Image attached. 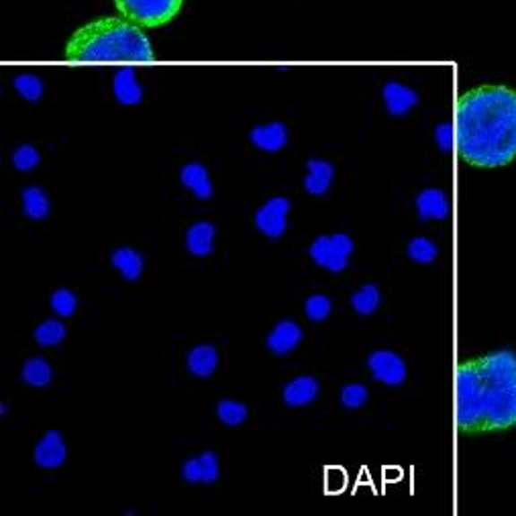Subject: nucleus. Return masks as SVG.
Masks as SVG:
<instances>
[{
	"label": "nucleus",
	"instance_id": "f03ea898",
	"mask_svg": "<svg viewBox=\"0 0 516 516\" xmlns=\"http://www.w3.org/2000/svg\"><path fill=\"white\" fill-rule=\"evenodd\" d=\"M457 425L463 433L516 426V353L492 351L457 367Z\"/></svg>",
	"mask_w": 516,
	"mask_h": 516
},
{
	"label": "nucleus",
	"instance_id": "20e7f679",
	"mask_svg": "<svg viewBox=\"0 0 516 516\" xmlns=\"http://www.w3.org/2000/svg\"><path fill=\"white\" fill-rule=\"evenodd\" d=\"M115 4L133 23L159 27L178 14L182 0H115Z\"/></svg>",
	"mask_w": 516,
	"mask_h": 516
},
{
	"label": "nucleus",
	"instance_id": "bb28decb",
	"mask_svg": "<svg viewBox=\"0 0 516 516\" xmlns=\"http://www.w3.org/2000/svg\"><path fill=\"white\" fill-rule=\"evenodd\" d=\"M14 88H17V92L29 102H35L41 99L43 94V82L41 78H37L35 73H19L17 78H14Z\"/></svg>",
	"mask_w": 516,
	"mask_h": 516
},
{
	"label": "nucleus",
	"instance_id": "2f4dec72",
	"mask_svg": "<svg viewBox=\"0 0 516 516\" xmlns=\"http://www.w3.org/2000/svg\"><path fill=\"white\" fill-rule=\"evenodd\" d=\"M452 125H439L437 133H434V137H437V143L443 147V150H449L453 142V133H452Z\"/></svg>",
	"mask_w": 516,
	"mask_h": 516
},
{
	"label": "nucleus",
	"instance_id": "9b49d317",
	"mask_svg": "<svg viewBox=\"0 0 516 516\" xmlns=\"http://www.w3.org/2000/svg\"><path fill=\"white\" fill-rule=\"evenodd\" d=\"M319 392H321V384L313 378V375H298V378H294L292 382H288V384L284 386L282 398L288 407L298 408V407H306V404L314 402Z\"/></svg>",
	"mask_w": 516,
	"mask_h": 516
},
{
	"label": "nucleus",
	"instance_id": "cd10ccee",
	"mask_svg": "<svg viewBox=\"0 0 516 516\" xmlns=\"http://www.w3.org/2000/svg\"><path fill=\"white\" fill-rule=\"evenodd\" d=\"M439 255L437 245L426 237H415L408 243V257L417 263H431Z\"/></svg>",
	"mask_w": 516,
	"mask_h": 516
},
{
	"label": "nucleus",
	"instance_id": "4468645a",
	"mask_svg": "<svg viewBox=\"0 0 516 516\" xmlns=\"http://www.w3.org/2000/svg\"><path fill=\"white\" fill-rule=\"evenodd\" d=\"M186 367L196 378H211L219 367V351L212 345H196L188 351Z\"/></svg>",
	"mask_w": 516,
	"mask_h": 516
},
{
	"label": "nucleus",
	"instance_id": "f3484780",
	"mask_svg": "<svg viewBox=\"0 0 516 516\" xmlns=\"http://www.w3.org/2000/svg\"><path fill=\"white\" fill-rule=\"evenodd\" d=\"M113 92L121 105H139L143 99V88L137 82L135 72L131 68L119 70L113 80Z\"/></svg>",
	"mask_w": 516,
	"mask_h": 516
},
{
	"label": "nucleus",
	"instance_id": "393cba45",
	"mask_svg": "<svg viewBox=\"0 0 516 516\" xmlns=\"http://www.w3.org/2000/svg\"><path fill=\"white\" fill-rule=\"evenodd\" d=\"M217 417L227 426H239L245 423L247 418V407L239 400H220L217 404Z\"/></svg>",
	"mask_w": 516,
	"mask_h": 516
},
{
	"label": "nucleus",
	"instance_id": "0eeeda50",
	"mask_svg": "<svg viewBox=\"0 0 516 516\" xmlns=\"http://www.w3.org/2000/svg\"><path fill=\"white\" fill-rule=\"evenodd\" d=\"M367 367H370L374 378L386 386H400L402 382L407 380L404 359L394 351H374L372 356L367 357Z\"/></svg>",
	"mask_w": 516,
	"mask_h": 516
},
{
	"label": "nucleus",
	"instance_id": "b1692460",
	"mask_svg": "<svg viewBox=\"0 0 516 516\" xmlns=\"http://www.w3.org/2000/svg\"><path fill=\"white\" fill-rule=\"evenodd\" d=\"M380 300H382V297H380L378 286L366 284V286H361V288L351 297V306L357 314L367 316V314H374L375 311H378Z\"/></svg>",
	"mask_w": 516,
	"mask_h": 516
},
{
	"label": "nucleus",
	"instance_id": "423d86ee",
	"mask_svg": "<svg viewBox=\"0 0 516 516\" xmlns=\"http://www.w3.org/2000/svg\"><path fill=\"white\" fill-rule=\"evenodd\" d=\"M288 212H290V201L288 198L276 196L270 198L268 202L260 206L255 212V227L265 235V237L278 239L282 237L288 228Z\"/></svg>",
	"mask_w": 516,
	"mask_h": 516
},
{
	"label": "nucleus",
	"instance_id": "412c9836",
	"mask_svg": "<svg viewBox=\"0 0 516 516\" xmlns=\"http://www.w3.org/2000/svg\"><path fill=\"white\" fill-rule=\"evenodd\" d=\"M21 378H23L25 384L33 386V388H46V386H49L51 378H54V370H51L47 359L31 357L23 364Z\"/></svg>",
	"mask_w": 516,
	"mask_h": 516
},
{
	"label": "nucleus",
	"instance_id": "9d476101",
	"mask_svg": "<svg viewBox=\"0 0 516 516\" xmlns=\"http://www.w3.org/2000/svg\"><path fill=\"white\" fill-rule=\"evenodd\" d=\"M302 337H305V333H302L300 324L297 321L284 319L270 331L265 343H268V349L271 353H276V356H288L290 351L298 348Z\"/></svg>",
	"mask_w": 516,
	"mask_h": 516
},
{
	"label": "nucleus",
	"instance_id": "dca6fc26",
	"mask_svg": "<svg viewBox=\"0 0 516 516\" xmlns=\"http://www.w3.org/2000/svg\"><path fill=\"white\" fill-rule=\"evenodd\" d=\"M384 102L390 115L402 116L418 102V94L400 82H388L384 86Z\"/></svg>",
	"mask_w": 516,
	"mask_h": 516
},
{
	"label": "nucleus",
	"instance_id": "5701e85b",
	"mask_svg": "<svg viewBox=\"0 0 516 516\" xmlns=\"http://www.w3.org/2000/svg\"><path fill=\"white\" fill-rule=\"evenodd\" d=\"M65 324L60 319H47L43 321L39 327L35 329V343L41 345V348H56L65 339Z\"/></svg>",
	"mask_w": 516,
	"mask_h": 516
},
{
	"label": "nucleus",
	"instance_id": "f257e3e1",
	"mask_svg": "<svg viewBox=\"0 0 516 516\" xmlns=\"http://www.w3.org/2000/svg\"><path fill=\"white\" fill-rule=\"evenodd\" d=\"M457 150L463 161L500 168L516 159V92L506 86H480L457 105Z\"/></svg>",
	"mask_w": 516,
	"mask_h": 516
},
{
	"label": "nucleus",
	"instance_id": "a211bd4d",
	"mask_svg": "<svg viewBox=\"0 0 516 516\" xmlns=\"http://www.w3.org/2000/svg\"><path fill=\"white\" fill-rule=\"evenodd\" d=\"M180 180L184 186L188 190H193L196 194V198H201V201H209L211 194H212V184H211V176H209V169H206L202 164H188L182 168L180 172Z\"/></svg>",
	"mask_w": 516,
	"mask_h": 516
},
{
	"label": "nucleus",
	"instance_id": "7c9ffc66",
	"mask_svg": "<svg viewBox=\"0 0 516 516\" xmlns=\"http://www.w3.org/2000/svg\"><path fill=\"white\" fill-rule=\"evenodd\" d=\"M13 164L21 172H29L37 164H39V151L35 150L33 145H21L17 151L13 153Z\"/></svg>",
	"mask_w": 516,
	"mask_h": 516
},
{
	"label": "nucleus",
	"instance_id": "f8f14e48",
	"mask_svg": "<svg viewBox=\"0 0 516 516\" xmlns=\"http://www.w3.org/2000/svg\"><path fill=\"white\" fill-rule=\"evenodd\" d=\"M249 139L255 147H260L263 151H280L282 147L288 143V129L284 123H265L257 125L249 133Z\"/></svg>",
	"mask_w": 516,
	"mask_h": 516
},
{
	"label": "nucleus",
	"instance_id": "aec40b11",
	"mask_svg": "<svg viewBox=\"0 0 516 516\" xmlns=\"http://www.w3.org/2000/svg\"><path fill=\"white\" fill-rule=\"evenodd\" d=\"M333 180V166L322 159L308 161V176L305 178V188L314 196H321L329 190Z\"/></svg>",
	"mask_w": 516,
	"mask_h": 516
},
{
	"label": "nucleus",
	"instance_id": "7ed1b4c3",
	"mask_svg": "<svg viewBox=\"0 0 516 516\" xmlns=\"http://www.w3.org/2000/svg\"><path fill=\"white\" fill-rule=\"evenodd\" d=\"M65 56L72 62H151L153 49L137 25L121 19H100L70 37Z\"/></svg>",
	"mask_w": 516,
	"mask_h": 516
},
{
	"label": "nucleus",
	"instance_id": "ddd939ff",
	"mask_svg": "<svg viewBox=\"0 0 516 516\" xmlns=\"http://www.w3.org/2000/svg\"><path fill=\"white\" fill-rule=\"evenodd\" d=\"M215 225L209 220H198L186 231V249L196 257H206L215 249Z\"/></svg>",
	"mask_w": 516,
	"mask_h": 516
},
{
	"label": "nucleus",
	"instance_id": "6ab92c4d",
	"mask_svg": "<svg viewBox=\"0 0 516 516\" xmlns=\"http://www.w3.org/2000/svg\"><path fill=\"white\" fill-rule=\"evenodd\" d=\"M417 209L420 219H445L449 215V204L445 194L437 188H426L417 198Z\"/></svg>",
	"mask_w": 516,
	"mask_h": 516
},
{
	"label": "nucleus",
	"instance_id": "6e6552de",
	"mask_svg": "<svg viewBox=\"0 0 516 516\" xmlns=\"http://www.w3.org/2000/svg\"><path fill=\"white\" fill-rule=\"evenodd\" d=\"M220 476L219 457L215 452H204L190 457L182 466V477L188 484H215Z\"/></svg>",
	"mask_w": 516,
	"mask_h": 516
},
{
	"label": "nucleus",
	"instance_id": "4be33fe9",
	"mask_svg": "<svg viewBox=\"0 0 516 516\" xmlns=\"http://www.w3.org/2000/svg\"><path fill=\"white\" fill-rule=\"evenodd\" d=\"M23 212L33 220H43L49 215V198L41 188L29 186L23 190Z\"/></svg>",
	"mask_w": 516,
	"mask_h": 516
},
{
	"label": "nucleus",
	"instance_id": "1a4fd4ad",
	"mask_svg": "<svg viewBox=\"0 0 516 516\" xmlns=\"http://www.w3.org/2000/svg\"><path fill=\"white\" fill-rule=\"evenodd\" d=\"M35 463L43 469H56L64 466L68 449H65L64 437L60 431H47L35 445Z\"/></svg>",
	"mask_w": 516,
	"mask_h": 516
},
{
	"label": "nucleus",
	"instance_id": "2eb2a0df",
	"mask_svg": "<svg viewBox=\"0 0 516 516\" xmlns=\"http://www.w3.org/2000/svg\"><path fill=\"white\" fill-rule=\"evenodd\" d=\"M110 263L119 274L127 280V282H137L143 274L145 260L143 255L131 247H119L110 255Z\"/></svg>",
	"mask_w": 516,
	"mask_h": 516
},
{
	"label": "nucleus",
	"instance_id": "c85d7f7f",
	"mask_svg": "<svg viewBox=\"0 0 516 516\" xmlns=\"http://www.w3.org/2000/svg\"><path fill=\"white\" fill-rule=\"evenodd\" d=\"M305 313L311 321L321 322L331 314V300L322 297V294H313V297L305 302Z\"/></svg>",
	"mask_w": 516,
	"mask_h": 516
},
{
	"label": "nucleus",
	"instance_id": "39448f33",
	"mask_svg": "<svg viewBox=\"0 0 516 516\" xmlns=\"http://www.w3.org/2000/svg\"><path fill=\"white\" fill-rule=\"evenodd\" d=\"M313 262L329 271H343L349 265V255L353 254V241L349 235H322L313 241L311 249Z\"/></svg>",
	"mask_w": 516,
	"mask_h": 516
},
{
	"label": "nucleus",
	"instance_id": "a878e982",
	"mask_svg": "<svg viewBox=\"0 0 516 516\" xmlns=\"http://www.w3.org/2000/svg\"><path fill=\"white\" fill-rule=\"evenodd\" d=\"M49 306L56 314H60L65 319V316H72L73 313H76L78 298L70 288H57L54 294H51Z\"/></svg>",
	"mask_w": 516,
	"mask_h": 516
},
{
	"label": "nucleus",
	"instance_id": "c756f323",
	"mask_svg": "<svg viewBox=\"0 0 516 516\" xmlns=\"http://www.w3.org/2000/svg\"><path fill=\"white\" fill-rule=\"evenodd\" d=\"M341 402L349 410L361 408L367 402V388L364 384H348L341 390Z\"/></svg>",
	"mask_w": 516,
	"mask_h": 516
}]
</instances>
